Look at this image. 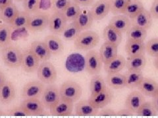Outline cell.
<instances>
[{
	"label": "cell",
	"mask_w": 158,
	"mask_h": 118,
	"mask_svg": "<svg viewBox=\"0 0 158 118\" xmlns=\"http://www.w3.org/2000/svg\"><path fill=\"white\" fill-rule=\"evenodd\" d=\"M99 34L92 30L82 31L74 41V45L78 50L88 51L96 47L100 43Z\"/></svg>",
	"instance_id": "cell-1"
},
{
	"label": "cell",
	"mask_w": 158,
	"mask_h": 118,
	"mask_svg": "<svg viewBox=\"0 0 158 118\" xmlns=\"http://www.w3.org/2000/svg\"><path fill=\"white\" fill-rule=\"evenodd\" d=\"M1 56L4 65L8 68L15 69L21 66L23 52L17 47L9 45L2 48Z\"/></svg>",
	"instance_id": "cell-2"
},
{
	"label": "cell",
	"mask_w": 158,
	"mask_h": 118,
	"mask_svg": "<svg viewBox=\"0 0 158 118\" xmlns=\"http://www.w3.org/2000/svg\"><path fill=\"white\" fill-rule=\"evenodd\" d=\"M59 93L62 99L75 103L82 96V88L76 81L68 80L63 82L59 87Z\"/></svg>",
	"instance_id": "cell-3"
},
{
	"label": "cell",
	"mask_w": 158,
	"mask_h": 118,
	"mask_svg": "<svg viewBox=\"0 0 158 118\" xmlns=\"http://www.w3.org/2000/svg\"><path fill=\"white\" fill-rule=\"evenodd\" d=\"M36 72L38 80L45 85L53 84L57 80V72L56 69L49 61L41 62Z\"/></svg>",
	"instance_id": "cell-4"
},
{
	"label": "cell",
	"mask_w": 158,
	"mask_h": 118,
	"mask_svg": "<svg viewBox=\"0 0 158 118\" xmlns=\"http://www.w3.org/2000/svg\"><path fill=\"white\" fill-rule=\"evenodd\" d=\"M50 14L45 12L35 13L31 14L27 28L31 32H42L48 28Z\"/></svg>",
	"instance_id": "cell-5"
},
{
	"label": "cell",
	"mask_w": 158,
	"mask_h": 118,
	"mask_svg": "<svg viewBox=\"0 0 158 118\" xmlns=\"http://www.w3.org/2000/svg\"><path fill=\"white\" fill-rule=\"evenodd\" d=\"M103 63L99 52L90 50L85 55V70L90 75L99 74L102 70Z\"/></svg>",
	"instance_id": "cell-6"
},
{
	"label": "cell",
	"mask_w": 158,
	"mask_h": 118,
	"mask_svg": "<svg viewBox=\"0 0 158 118\" xmlns=\"http://www.w3.org/2000/svg\"><path fill=\"white\" fill-rule=\"evenodd\" d=\"M46 85L40 80H34L27 83L22 88L23 99L41 98Z\"/></svg>",
	"instance_id": "cell-7"
},
{
	"label": "cell",
	"mask_w": 158,
	"mask_h": 118,
	"mask_svg": "<svg viewBox=\"0 0 158 118\" xmlns=\"http://www.w3.org/2000/svg\"><path fill=\"white\" fill-rule=\"evenodd\" d=\"M60 98L59 87L53 83L46 85L40 100L46 110H49V108L55 104Z\"/></svg>",
	"instance_id": "cell-8"
},
{
	"label": "cell",
	"mask_w": 158,
	"mask_h": 118,
	"mask_svg": "<svg viewBox=\"0 0 158 118\" xmlns=\"http://www.w3.org/2000/svg\"><path fill=\"white\" fill-rule=\"evenodd\" d=\"M113 98V93L110 87H106L104 90L95 95H90L89 102L98 110L105 108L111 102Z\"/></svg>",
	"instance_id": "cell-9"
},
{
	"label": "cell",
	"mask_w": 158,
	"mask_h": 118,
	"mask_svg": "<svg viewBox=\"0 0 158 118\" xmlns=\"http://www.w3.org/2000/svg\"><path fill=\"white\" fill-rule=\"evenodd\" d=\"M40 61L35 55L31 49H25L23 52V58L21 63V68L23 70L28 73H32L37 71L40 65Z\"/></svg>",
	"instance_id": "cell-10"
},
{
	"label": "cell",
	"mask_w": 158,
	"mask_h": 118,
	"mask_svg": "<svg viewBox=\"0 0 158 118\" xmlns=\"http://www.w3.org/2000/svg\"><path fill=\"white\" fill-rule=\"evenodd\" d=\"M67 23L68 22L63 13L53 11L49 17L48 29L52 34L59 35L61 34Z\"/></svg>",
	"instance_id": "cell-11"
},
{
	"label": "cell",
	"mask_w": 158,
	"mask_h": 118,
	"mask_svg": "<svg viewBox=\"0 0 158 118\" xmlns=\"http://www.w3.org/2000/svg\"><path fill=\"white\" fill-rule=\"evenodd\" d=\"M28 116H42L45 112L46 108L39 98L23 99L20 104Z\"/></svg>",
	"instance_id": "cell-12"
},
{
	"label": "cell",
	"mask_w": 158,
	"mask_h": 118,
	"mask_svg": "<svg viewBox=\"0 0 158 118\" xmlns=\"http://www.w3.org/2000/svg\"><path fill=\"white\" fill-rule=\"evenodd\" d=\"M67 70L77 73L85 70V57L80 53H72L67 58L65 62Z\"/></svg>",
	"instance_id": "cell-13"
},
{
	"label": "cell",
	"mask_w": 158,
	"mask_h": 118,
	"mask_svg": "<svg viewBox=\"0 0 158 118\" xmlns=\"http://www.w3.org/2000/svg\"><path fill=\"white\" fill-rule=\"evenodd\" d=\"M49 110L53 116H69L73 112L74 103L60 98Z\"/></svg>",
	"instance_id": "cell-14"
},
{
	"label": "cell",
	"mask_w": 158,
	"mask_h": 118,
	"mask_svg": "<svg viewBox=\"0 0 158 118\" xmlns=\"http://www.w3.org/2000/svg\"><path fill=\"white\" fill-rule=\"evenodd\" d=\"M90 12L94 21H101L110 12V2L109 0H98L93 3Z\"/></svg>",
	"instance_id": "cell-15"
},
{
	"label": "cell",
	"mask_w": 158,
	"mask_h": 118,
	"mask_svg": "<svg viewBox=\"0 0 158 118\" xmlns=\"http://www.w3.org/2000/svg\"><path fill=\"white\" fill-rule=\"evenodd\" d=\"M146 101L144 95L139 91H133L128 95L125 100V108L136 114L138 110Z\"/></svg>",
	"instance_id": "cell-16"
},
{
	"label": "cell",
	"mask_w": 158,
	"mask_h": 118,
	"mask_svg": "<svg viewBox=\"0 0 158 118\" xmlns=\"http://www.w3.org/2000/svg\"><path fill=\"white\" fill-rule=\"evenodd\" d=\"M16 89L13 83L7 80L0 87V104L7 105L15 98Z\"/></svg>",
	"instance_id": "cell-17"
},
{
	"label": "cell",
	"mask_w": 158,
	"mask_h": 118,
	"mask_svg": "<svg viewBox=\"0 0 158 118\" xmlns=\"http://www.w3.org/2000/svg\"><path fill=\"white\" fill-rule=\"evenodd\" d=\"M74 111L78 116H95L98 115L99 110L94 107L88 100H82L74 105Z\"/></svg>",
	"instance_id": "cell-18"
},
{
	"label": "cell",
	"mask_w": 158,
	"mask_h": 118,
	"mask_svg": "<svg viewBox=\"0 0 158 118\" xmlns=\"http://www.w3.org/2000/svg\"><path fill=\"white\" fill-rule=\"evenodd\" d=\"M30 49L35 54L40 62L49 61L52 56L44 41H34L31 43Z\"/></svg>",
	"instance_id": "cell-19"
},
{
	"label": "cell",
	"mask_w": 158,
	"mask_h": 118,
	"mask_svg": "<svg viewBox=\"0 0 158 118\" xmlns=\"http://www.w3.org/2000/svg\"><path fill=\"white\" fill-rule=\"evenodd\" d=\"M137 88L144 96L152 98L158 92V83L151 78L143 77Z\"/></svg>",
	"instance_id": "cell-20"
},
{
	"label": "cell",
	"mask_w": 158,
	"mask_h": 118,
	"mask_svg": "<svg viewBox=\"0 0 158 118\" xmlns=\"http://www.w3.org/2000/svg\"><path fill=\"white\" fill-rule=\"evenodd\" d=\"M125 51L128 57L145 55L146 45L144 41L127 39L125 44Z\"/></svg>",
	"instance_id": "cell-21"
},
{
	"label": "cell",
	"mask_w": 158,
	"mask_h": 118,
	"mask_svg": "<svg viewBox=\"0 0 158 118\" xmlns=\"http://www.w3.org/2000/svg\"><path fill=\"white\" fill-rule=\"evenodd\" d=\"M52 55H58L63 53L64 45L62 39L55 34L47 36L44 39Z\"/></svg>",
	"instance_id": "cell-22"
},
{
	"label": "cell",
	"mask_w": 158,
	"mask_h": 118,
	"mask_svg": "<svg viewBox=\"0 0 158 118\" xmlns=\"http://www.w3.org/2000/svg\"><path fill=\"white\" fill-rule=\"evenodd\" d=\"M153 18L149 11L144 9L136 17L131 18L132 26H135L148 30L152 25Z\"/></svg>",
	"instance_id": "cell-23"
},
{
	"label": "cell",
	"mask_w": 158,
	"mask_h": 118,
	"mask_svg": "<svg viewBox=\"0 0 158 118\" xmlns=\"http://www.w3.org/2000/svg\"><path fill=\"white\" fill-rule=\"evenodd\" d=\"M109 24L122 33H126L132 26L131 19L123 14H116L113 17Z\"/></svg>",
	"instance_id": "cell-24"
},
{
	"label": "cell",
	"mask_w": 158,
	"mask_h": 118,
	"mask_svg": "<svg viewBox=\"0 0 158 118\" xmlns=\"http://www.w3.org/2000/svg\"><path fill=\"white\" fill-rule=\"evenodd\" d=\"M99 53H100L102 62L104 65V64L110 62L118 55V46L105 41L102 45Z\"/></svg>",
	"instance_id": "cell-25"
},
{
	"label": "cell",
	"mask_w": 158,
	"mask_h": 118,
	"mask_svg": "<svg viewBox=\"0 0 158 118\" xmlns=\"http://www.w3.org/2000/svg\"><path fill=\"white\" fill-rule=\"evenodd\" d=\"M94 21V20L91 15L90 10L84 8L81 9L78 17L74 22L81 31H85L88 30L92 27Z\"/></svg>",
	"instance_id": "cell-26"
},
{
	"label": "cell",
	"mask_w": 158,
	"mask_h": 118,
	"mask_svg": "<svg viewBox=\"0 0 158 118\" xmlns=\"http://www.w3.org/2000/svg\"><path fill=\"white\" fill-rule=\"evenodd\" d=\"M126 58L122 55H117L110 62L104 64L103 68L107 74L120 72L126 66Z\"/></svg>",
	"instance_id": "cell-27"
},
{
	"label": "cell",
	"mask_w": 158,
	"mask_h": 118,
	"mask_svg": "<svg viewBox=\"0 0 158 118\" xmlns=\"http://www.w3.org/2000/svg\"><path fill=\"white\" fill-rule=\"evenodd\" d=\"M103 37L105 41L118 46L122 41V33L110 24L105 27L103 32Z\"/></svg>",
	"instance_id": "cell-28"
},
{
	"label": "cell",
	"mask_w": 158,
	"mask_h": 118,
	"mask_svg": "<svg viewBox=\"0 0 158 118\" xmlns=\"http://www.w3.org/2000/svg\"><path fill=\"white\" fill-rule=\"evenodd\" d=\"M146 62L145 55L128 57L125 67L127 70L142 71L146 65Z\"/></svg>",
	"instance_id": "cell-29"
},
{
	"label": "cell",
	"mask_w": 158,
	"mask_h": 118,
	"mask_svg": "<svg viewBox=\"0 0 158 118\" xmlns=\"http://www.w3.org/2000/svg\"><path fill=\"white\" fill-rule=\"evenodd\" d=\"M106 84L114 89H121L125 87V77L124 74L118 72L107 74L106 77Z\"/></svg>",
	"instance_id": "cell-30"
},
{
	"label": "cell",
	"mask_w": 158,
	"mask_h": 118,
	"mask_svg": "<svg viewBox=\"0 0 158 118\" xmlns=\"http://www.w3.org/2000/svg\"><path fill=\"white\" fill-rule=\"evenodd\" d=\"M124 75L125 77V87L130 89L137 88L144 77L142 71L128 70Z\"/></svg>",
	"instance_id": "cell-31"
},
{
	"label": "cell",
	"mask_w": 158,
	"mask_h": 118,
	"mask_svg": "<svg viewBox=\"0 0 158 118\" xmlns=\"http://www.w3.org/2000/svg\"><path fill=\"white\" fill-rule=\"evenodd\" d=\"M19 12L18 7L13 2L0 11V19L7 24H11Z\"/></svg>",
	"instance_id": "cell-32"
},
{
	"label": "cell",
	"mask_w": 158,
	"mask_h": 118,
	"mask_svg": "<svg viewBox=\"0 0 158 118\" xmlns=\"http://www.w3.org/2000/svg\"><path fill=\"white\" fill-rule=\"evenodd\" d=\"M144 9V5L140 0H129L123 12V14L131 19L136 17Z\"/></svg>",
	"instance_id": "cell-33"
},
{
	"label": "cell",
	"mask_w": 158,
	"mask_h": 118,
	"mask_svg": "<svg viewBox=\"0 0 158 118\" xmlns=\"http://www.w3.org/2000/svg\"><path fill=\"white\" fill-rule=\"evenodd\" d=\"M107 87L106 80L102 76L94 75L90 82V95H95L103 91Z\"/></svg>",
	"instance_id": "cell-34"
},
{
	"label": "cell",
	"mask_w": 158,
	"mask_h": 118,
	"mask_svg": "<svg viewBox=\"0 0 158 118\" xmlns=\"http://www.w3.org/2000/svg\"><path fill=\"white\" fill-rule=\"evenodd\" d=\"M82 31L78 27L75 22H69L64 28L63 32L61 33L62 36L64 39L67 41H75Z\"/></svg>",
	"instance_id": "cell-35"
},
{
	"label": "cell",
	"mask_w": 158,
	"mask_h": 118,
	"mask_svg": "<svg viewBox=\"0 0 158 118\" xmlns=\"http://www.w3.org/2000/svg\"><path fill=\"white\" fill-rule=\"evenodd\" d=\"M11 28L9 24H0V48L2 49L9 45L11 42Z\"/></svg>",
	"instance_id": "cell-36"
},
{
	"label": "cell",
	"mask_w": 158,
	"mask_h": 118,
	"mask_svg": "<svg viewBox=\"0 0 158 118\" xmlns=\"http://www.w3.org/2000/svg\"><path fill=\"white\" fill-rule=\"evenodd\" d=\"M30 17H31V14H29L25 11H19L17 15L14 18L13 22L9 24V26H11L12 29L26 28L28 24Z\"/></svg>",
	"instance_id": "cell-37"
},
{
	"label": "cell",
	"mask_w": 158,
	"mask_h": 118,
	"mask_svg": "<svg viewBox=\"0 0 158 118\" xmlns=\"http://www.w3.org/2000/svg\"><path fill=\"white\" fill-rule=\"evenodd\" d=\"M127 39L144 41L147 37V30L135 26H132L126 32Z\"/></svg>",
	"instance_id": "cell-38"
},
{
	"label": "cell",
	"mask_w": 158,
	"mask_h": 118,
	"mask_svg": "<svg viewBox=\"0 0 158 118\" xmlns=\"http://www.w3.org/2000/svg\"><path fill=\"white\" fill-rule=\"evenodd\" d=\"M157 113L158 112L156 109L152 102L145 101L140 107L139 109L138 110L136 114L139 116L150 117L157 116Z\"/></svg>",
	"instance_id": "cell-39"
},
{
	"label": "cell",
	"mask_w": 158,
	"mask_h": 118,
	"mask_svg": "<svg viewBox=\"0 0 158 118\" xmlns=\"http://www.w3.org/2000/svg\"><path fill=\"white\" fill-rule=\"evenodd\" d=\"M81 8L80 6L72 2V3L64 10L63 14L68 22H72L77 19L81 12Z\"/></svg>",
	"instance_id": "cell-40"
},
{
	"label": "cell",
	"mask_w": 158,
	"mask_h": 118,
	"mask_svg": "<svg viewBox=\"0 0 158 118\" xmlns=\"http://www.w3.org/2000/svg\"><path fill=\"white\" fill-rule=\"evenodd\" d=\"M110 5V12L115 14H123L129 0H109Z\"/></svg>",
	"instance_id": "cell-41"
},
{
	"label": "cell",
	"mask_w": 158,
	"mask_h": 118,
	"mask_svg": "<svg viewBox=\"0 0 158 118\" xmlns=\"http://www.w3.org/2000/svg\"><path fill=\"white\" fill-rule=\"evenodd\" d=\"M146 45V53L152 57H158V37H154L148 40Z\"/></svg>",
	"instance_id": "cell-42"
},
{
	"label": "cell",
	"mask_w": 158,
	"mask_h": 118,
	"mask_svg": "<svg viewBox=\"0 0 158 118\" xmlns=\"http://www.w3.org/2000/svg\"><path fill=\"white\" fill-rule=\"evenodd\" d=\"M40 0H24L23 2L24 11L31 14L37 13L40 9Z\"/></svg>",
	"instance_id": "cell-43"
},
{
	"label": "cell",
	"mask_w": 158,
	"mask_h": 118,
	"mask_svg": "<svg viewBox=\"0 0 158 118\" xmlns=\"http://www.w3.org/2000/svg\"><path fill=\"white\" fill-rule=\"evenodd\" d=\"M71 3L72 0H52L53 11L63 13Z\"/></svg>",
	"instance_id": "cell-44"
},
{
	"label": "cell",
	"mask_w": 158,
	"mask_h": 118,
	"mask_svg": "<svg viewBox=\"0 0 158 118\" xmlns=\"http://www.w3.org/2000/svg\"><path fill=\"white\" fill-rule=\"evenodd\" d=\"M7 115L9 116H16V117H25L28 116V114L26 112L21 106H14L10 108L6 111Z\"/></svg>",
	"instance_id": "cell-45"
},
{
	"label": "cell",
	"mask_w": 158,
	"mask_h": 118,
	"mask_svg": "<svg viewBox=\"0 0 158 118\" xmlns=\"http://www.w3.org/2000/svg\"><path fill=\"white\" fill-rule=\"evenodd\" d=\"M97 116H117V111L114 110L111 108H103L100 110H99Z\"/></svg>",
	"instance_id": "cell-46"
},
{
	"label": "cell",
	"mask_w": 158,
	"mask_h": 118,
	"mask_svg": "<svg viewBox=\"0 0 158 118\" xmlns=\"http://www.w3.org/2000/svg\"><path fill=\"white\" fill-rule=\"evenodd\" d=\"M149 11L153 18L158 19V0L153 1Z\"/></svg>",
	"instance_id": "cell-47"
},
{
	"label": "cell",
	"mask_w": 158,
	"mask_h": 118,
	"mask_svg": "<svg viewBox=\"0 0 158 118\" xmlns=\"http://www.w3.org/2000/svg\"><path fill=\"white\" fill-rule=\"evenodd\" d=\"M72 2L80 7H87L92 6L95 0H72Z\"/></svg>",
	"instance_id": "cell-48"
},
{
	"label": "cell",
	"mask_w": 158,
	"mask_h": 118,
	"mask_svg": "<svg viewBox=\"0 0 158 118\" xmlns=\"http://www.w3.org/2000/svg\"><path fill=\"white\" fill-rule=\"evenodd\" d=\"M133 114H134V113L127 108L121 109L117 112V116H132Z\"/></svg>",
	"instance_id": "cell-49"
},
{
	"label": "cell",
	"mask_w": 158,
	"mask_h": 118,
	"mask_svg": "<svg viewBox=\"0 0 158 118\" xmlns=\"http://www.w3.org/2000/svg\"><path fill=\"white\" fill-rule=\"evenodd\" d=\"M14 0H0V11L13 2Z\"/></svg>",
	"instance_id": "cell-50"
},
{
	"label": "cell",
	"mask_w": 158,
	"mask_h": 118,
	"mask_svg": "<svg viewBox=\"0 0 158 118\" xmlns=\"http://www.w3.org/2000/svg\"><path fill=\"white\" fill-rule=\"evenodd\" d=\"M7 81V78L6 76L5 73L0 70V87H1L3 84L4 83Z\"/></svg>",
	"instance_id": "cell-51"
},
{
	"label": "cell",
	"mask_w": 158,
	"mask_h": 118,
	"mask_svg": "<svg viewBox=\"0 0 158 118\" xmlns=\"http://www.w3.org/2000/svg\"><path fill=\"white\" fill-rule=\"evenodd\" d=\"M152 98H153V100H152L153 104H154L156 109L158 112V92L156 93V95L154 96H153Z\"/></svg>",
	"instance_id": "cell-52"
},
{
	"label": "cell",
	"mask_w": 158,
	"mask_h": 118,
	"mask_svg": "<svg viewBox=\"0 0 158 118\" xmlns=\"http://www.w3.org/2000/svg\"><path fill=\"white\" fill-rule=\"evenodd\" d=\"M154 65V67L156 68V70H158V57L155 58Z\"/></svg>",
	"instance_id": "cell-53"
},
{
	"label": "cell",
	"mask_w": 158,
	"mask_h": 118,
	"mask_svg": "<svg viewBox=\"0 0 158 118\" xmlns=\"http://www.w3.org/2000/svg\"><path fill=\"white\" fill-rule=\"evenodd\" d=\"M7 114H6V112H5L3 110H2V109H0V117L1 116H6Z\"/></svg>",
	"instance_id": "cell-54"
},
{
	"label": "cell",
	"mask_w": 158,
	"mask_h": 118,
	"mask_svg": "<svg viewBox=\"0 0 158 118\" xmlns=\"http://www.w3.org/2000/svg\"><path fill=\"white\" fill-rule=\"evenodd\" d=\"M14 1H16V2H23L24 0H14Z\"/></svg>",
	"instance_id": "cell-55"
}]
</instances>
